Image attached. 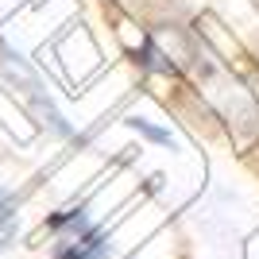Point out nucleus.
Instances as JSON below:
<instances>
[{"label": "nucleus", "instance_id": "nucleus-1", "mask_svg": "<svg viewBox=\"0 0 259 259\" xmlns=\"http://www.w3.org/2000/svg\"><path fill=\"white\" fill-rule=\"evenodd\" d=\"M12 232H16V201H0V248L12 240Z\"/></svg>", "mask_w": 259, "mask_h": 259}, {"label": "nucleus", "instance_id": "nucleus-2", "mask_svg": "<svg viewBox=\"0 0 259 259\" xmlns=\"http://www.w3.org/2000/svg\"><path fill=\"white\" fill-rule=\"evenodd\" d=\"M128 128L143 132V136L155 140V143H170V132H166V128H155V124H147V120H128Z\"/></svg>", "mask_w": 259, "mask_h": 259}, {"label": "nucleus", "instance_id": "nucleus-3", "mask_svg": "<svg viewBox=\"0 0 259 259\" xmlns=\"http://www.w3.org/2000/svg\"><path fill=\"white\" fill-rule=\"evenodd\" d=\"M8 197H12V194H8V190H0V201H8Z\"/></svg>", "mask_w": 259, "mask_h": 259}]
</instances>
